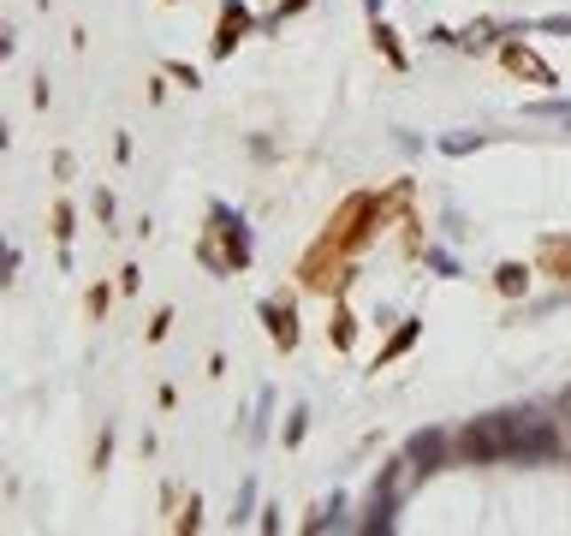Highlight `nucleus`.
Instances as JSON below:
<instances>
[{"label": "nucleus", "instance_id": "obj_1", "mask_svg": "<svg viewBox=\"0 0 571 536\" xmlns=\"http://www.w3.org/2000/svg\"><path fill=\"white\" fill-rule=\"evenodd\" d=\"M559 436L542 412H494L458 429V453L471 465H494V459H524V453H553Z\"/></svg>", "mask_w": 571, "mask_h": 536}, {"label": "nucleus", "instance_id": "obj_12", "mask_svg": "<svg viewBox=\"0 0 571 536\" xmlns=\"http://www.w3.org/2000/svg\"><path fill=\"white\" fill-rule=\"evenodd\" d=\"M167 78H178V84H191V90H197V66H185V60H173V66H167Z\"/></svg>", "mask_w": 571, "mask_h": 536}, {"label": "nucleus", "instance_id": "obj_8", "mask_svg": "<svg viewBox=\"0 0 571 536\" xmlns=\"http://www.w3.org/2000/svg\"><path fill=\"white\" fill-rule=\"evenodd\" d=\"M440 447H447V436H416V441H411V459H416V471H434V459H440Z\"/></svg>", "mask_w": 571, "mask_h": 536}, {"label": "nucleus", "instance_id": "obj_4", "mask_svg": "<svg viewBox=\"0 0 571 536\" xmlns=\"http://www.w3.org/2000/svg\"><path fill=\"white\" fill-rule=\"evenodd\" d=\"M535 268L553 280H571V233H542L535 244Z\"/></svg>", "mask_w": 571, "mask_h": 536}, {"label": "nucleus", "instance_id": "obj_2", "mask_svg": "<svg viewBox=\"0 0 571 536\" xmlns=\"http://www.w3.org/2000/svg\"><path fill=\"white\" fill-rule=\"evenodd\" d=\"M202 262L215 268V275H238L244 262H250V244L238 227H226V209H215V227L202 233Z\"/></svg>", "mask_w": 571, "mask_h": 536}, {"label": "nucleus", "instance_id": "obj_10", "mask_svg": "<svg viewBox=\"0 0 571 536\" xmlns=\"http://www.w3.org/2000/svg\"><path fill=\"white\" fill-rule=\"evenodd\" d=\"M411 346H416V322H405V328H399V334L387 340V346H381V357H375V370H381V364H393L399 352H411Z\"/></svg>", "mask_w": 571, "mask_h": 536}, {"label": "nucleus", "instance_id": "obj_6", "mask_svg": "<svg viewBox=\"0 0 571 536\" xmlns=\"http://www.w3.org/2000/svg\"><path fill=\"white\" fill-rule=\"evenodd\" d=\"M262 316H268L274 346H286V352H292V346H297V310H292V298H268V304H262Z\"/></svg>", "mask_w": 571, "mask_h": 536}, {"label": "nucleus", "instance_id": "obj_5", "mask_svg": "<svg viewBox=\"0 0 571 536\" xmlns=\"http://www.w3.org/2000/svg\"><path fill=\"white\" fill-rule=\"evenodd\" d=\"M238 36H250V12L226 0V6H220V30H215V60H226V54H233V48H238Z\"/></svg>", "mask_w": 571, "mask_h": 536}, {"label": "nucleus", "instance_id": "obj_13", "mask_svg": "<svg viewBox=\"0 0 571 536\" xmlns=\"http://www.w3.org/2000/svg\"><path fill=\"white\" fill-rule=\"evenodd\" d=\"M54 238H59V244L72 238V209H66V203H59V209H54Z\"/></svg>", "mask_w": 571, "mask_h": 536}, {"label": "nucleus", "instance_id": "obj_7", "mask_svg": "<svg viewBox=\"0 0 571 536\" xmlns=\"http://www.w3.org/2000/svg\"><path fill=\"white\" fill-rule=\"evenodd\" d=\"M494 286H500L506 298H518L524 286H530V268H524V262H500V275H494Z\"/></svg>", "mask_w": 571, "mask_h": 536}, {"label": "nucleus", "instance_id": "obj_11", "mask_svg": "<svg viewBox=\"0 0 571 536\" xmlns=\"http://www.w3.org/2000/svg\"><path fill=\"white\" fill-rule=\"evenodd\" d=\"M328 334H334V346H339V352H345V346H352V334H357V322L345 316V310H339V316L328 322Z\"/></svg>", "mask_w": 571, "mask_h": 536}, {"label": "nucleus", "instance_id": "obj_9", "mask_svg": "<svg viewBox=\"0 0 571 536\" xmlns=\"http://www.w3.org/2000/svg\"><path fill=\"white\" fill-rule=\"evenodd\" d=\"M375 48L387 54V66H393V72H405V48H399V36H393V30H387L381 19H375Z\"/></svg>", "mask_w": 571, "mask_h": 536}, {"label": "nucleus", "instance_id": "obj_3", "mask_svg": "<svg viewBox=\"0 0 571 536\" xmlns=\"http://www.w3.org/2000/svg\"><path fill=\"white\" fill-rule=\"evenodd\" d=\"M500 60H506V72H512V78L535 84V90H553V66H548L542 54H530L524 42H506V48H500Z\"/></svg>", "mask_w": 571, "mask_h": 536}]
</instances>
